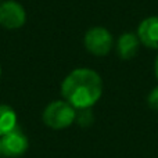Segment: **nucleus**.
Wrapping results in <instances>:
<instances>
[{
  "label": "nucleus",
  "mask_w": 158,
  "mask_h": 158,
  "mask_svg": "<svg viewBox=\"0 0 158 158\" xmlns=\"http://www.w3.org/2000/svg\"><path fill=\"white\" fill-rule=\"evenodd\" d=\"M18 126L17 112L8 104H0V137Z\"/></svg>",
  "instance_id": "6e6552de"
},
{
  "label": "nucleus",
  "mask_w": 158,
  "mask_h": 158,
  "mask_svg": "<svg viewBox=\"0 0 158 158\" xmlns=\"http://www.w3.org/2000/svg\"><path fill=\"white\" fill-rule=\"evenodd\" d=\"M154 75H156V78L158 81V56L156 57V61H154Z\"/></svg>",
  "instance_id": "9b49d317"
},
{
  "label": "nucleus",
  "mask_w": 158,
  "mask_h": 158,
  "mask_svg": "<svg viewBox=\"0 0 158 158\" xmlns=\"http://www.w3.org/2000/svg\"><path fill=\"white\" fill-rule=\"evenodd\" d=\"M27 22V11L24 6L15 0H4L0 3V25L6 29H19Z\"/></svg>",
  "instance_id": "39448f33"
},
{
  "label": "nucleus",
  "mask_w": 158,
  "mask_h": 158,
  "mask_svg": "<svg viewBox=\"0 0 158 158\" xmlns=\"http://www.w3.org/2000/svg\"><path fill=\"white\" fill-rule=\"evenodd\" d=\"M140 40L135 32H123L115 43V50L121 60H132L137 56Z\"/></svg>",
  "instance_id": "0eeeda50"
},
{
  "label": "nucleus",
  "mask_w": 158,
  "mask_h": 158,
  "mask_svg": "<svg viewBox=\"0 0 158 158\" xmlns=\"http://www.w3.org/2000/svg\"><path fill=\"white\" fill-rule=\"evenodd\" d=\"M0 156H2V146H0Z\"/></svg>",
  "instance_id": "ddd939ff"
},
{
  "label": "nucleus",
  "mask_w": 158,
  "mask_h": 158,
  "mask_svg": "<svg viewBox=\"0 0 158 158\" xmlns=\"http://www.w3.org/2000/svg\"><path fill=\"white\" fill-rule=\"evenodd\" d=\"M85 49L94 57H106L114 47V38L104 27H93L83 36Z\"/></svg>",
  "instance_id": "7ed1b4c3"
},
{
  "label": "nucleus",
  "mask_w": 158,
  "mask_h": 158,
  "mask_svg": "<svg viewBox=\"0 0 158 158\" xmlns=\"http://www.w3.org/2000/svg\"><path fill=\"white\" fill-rule=\"evenodd\" d=\"M94 121V117H93L92 108H85V110H77V119L75 122L78 123L82 128H89L90 125Z\"/></svg>",
  "instance_id": "1a4fd4ad"
},
{
  "label": "nucleus",
  "mask_w": 158,
  "mask_h": 158,
  "mask_svg": "<svg viewBox=\"0 0 158 158\" xmlns=\"http://www.w3.org/2000/svg\"><path fill=\"white\" fill-rule=\"evenodd\" d=\"M61 96L75 110L92 108L103 96V79L92 68H75L61 82Z\"/></svg>",
  "instance_id": "f257e3e1"
},
{
  "label": "nucleus",
  "mask_w": 158,
  "mask_h": 158,
  "mask_svg": "<svg viewBox=\"0 0 158 158\" xmlns=\"http://www.w3.org/2000/svg\"><path fill=\"white\" fill-rule=\"evenodd\" d=\"M147 104H148V107H150L151 110L158 111V86L153 87V89H151V92L148 93Z\"/></svg>",
  "instance_id": "9d476101"
},
{
  "label": "nucleus",
  "mask_w": 158,
  "mask_h": 158,
  "mask_svg": "<svg viewBox=\"0 0 158 158\" xmlns=\"http://www.w3.org/2000/svg\"><path fill=\"white\" fill-rule=\"evenodd\" d=\"M77 119V110L65 100H54L46 106L42 112V121L53 131H63Z\"/></svg>",
  "instance_id": "f03ea898"
},
{
  "label": "nucleus",
  "mask_w": 158,
  "mask_h": 158,
  "mask_svg": "<svg viewBox=\"0 0 158 158\" xmlns=\"http://www.w3.org/2000/svg\"><path fill=\"white\" fill-rule=\"evenodd\" d=\"M2 156L7 158H18L24 156L29 147V140L19 126L14 128L11 132L0 137Z\"/></svg>",
  "instance_id": "20e7f679"
},
{
  "label": "nucleus",
  "mask_w": 158,
  "mask_h": 158,
  "mask_svg": "<svg viewBox=\"0 0 158 158\" xmlns=\"http://www.w3.org/2000/svg\"><path fill=\"white\" fill-rule=\"evenodd\" d=\"M136 35L140 44L147 49L158 50V15H151L142 19L137 27Z\"/></svg>",
  "instance_id": "423d86ee"
},
{
  "label": "nucleus",
  "mask_w": 158,
  "mask_h": 158,
  "mask_svg": "<svg viewBox=\"0 0 158 158\" xmlns=\"http://www.w3.org/2000/svg\"><path fill=\"white\" fill-rule=\"evenodd\" d=\"M0 81H2V65H0Z\"/></svg>",
  "instance_id": "f8f14e48"
}]
</instances>
